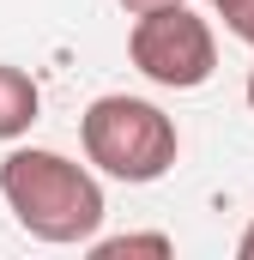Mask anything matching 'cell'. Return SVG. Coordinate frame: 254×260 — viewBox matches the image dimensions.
Wrapping results in <instances>:
<instances>
[{
  "label": "cell",
  "mask_w": 254,
  "mask_h": 260,
  "mask_svg": "<svg viewBox=\"0 0 254 260\" xmlns=\"http://www.w3.org/2000/svg\"><path fill=\"white\" fill-rule=\"evenodd\" d=\"M0 200L18 218L24 236L49 242V248H91V236L103 230V182L49 145H12L0 157Z\"/></svg>",
  "instance_id": "1"
},
{
  "label": "cell",
  "mask_w": 254,
  "mask_h": 260,
  "mask_svg": "<svg viewBox=\"0 0 254 260\" xmlns=\"http://www.w3.org/2000/svg\"><path fill=\"white\" fill-rule=\"evenodd\" d=\"M79 145H85V164L97 176L127 182V188H145V182H164L176 170L182 133H176V121L151 97L109 91V97H97L79 115Z\"/></svg>",
  "instance_id": "2"
},
{
  "label": "cell",
  "mask_w": 254,
  "mask_h": 260,
  "mask_svg": "<svg viewBox=\"0 0 254 260\" xmlns=\"http://www.w3.org/2000/svg\"><path fill=\"white\" fill-rule=\"evenodd\" d=\"M127 61L139 67L151 85H164V91H200L218 73V37H212V24L194 12L188 0H176V6H157V12L133 18Z\"/></svg>",
  "instance_id": "3"
},
{
  "label": "cell",
  "mask_w": 254,
  "mask_h": 260,
  "mask_svg": "<svg viewBox=\"0 0 254 260\" xmlns=\"http://www.w3.org/2000/svg\"><path fill=\"white\" fill-rule=\"evenodd\" d=\"M37 115H43V91H37V79H30L24 67L0 61V139H24Z\"/></svg>",
  "instance_id": "4"
},
{
  "label": "cell",
  "mask_w": 254,
  "mask_h": 260,
  "mask_svg": "<svg viewBox=\"0 0 254 260\" xmlns=\"http://www.w3.org/2000/svg\"><path fill=\"white\" fill-rule=\"evenodd\" d=\"M91 254L97 260H115V254H176V242H170V236H164V230H145V236H139V230H127V236H91Z\"/></svg>",
  "instance_id": "5"
},
{
  "label": "cell",
  "mask_w": 254,
  "mask_h": 260,
  "mask_svg": "<svg viewBox=\"0 0 254 260\" xmlns=\"http://www.w3.org/2000/svg\"><path fill=\"white\" fill-rule=\"evenodd\" d=\"M218 18H224V30L236 37V43H248L254 49V0H206Z\"/></svg>",
  "instance_id": "6"
},
{
  "label": "cell",
  "mask_w": 254,
  "mask_h": 260,
  "mask_svg": "<svg viewBox=\"0 0 254 260\" xmlns=\"http://www.w3.org/2000/svg\"><path fill=\"white\" fill-rule=\"evenodd\" d=\"M157 6H176V0H121V12H133V18L139 12H157Z\"/></svg>",
  "instance_id": "7"
},
{
  "label": "cell",
  "mask_w": 254,
  "mask_h": 260,
  "mask_svg": "<svg viewBox=\"0 0 254 260\" xmlns=\"http://www.w3.org/2000/svg\"><path fill=\"white\" fill-rule=\"evenodd\" d=\"M236 254H242V260H254V218H248V230L236 236Z\"/></svg>",
  "instance_id": "8"
},
{
  "label": "cell",
  "mask_w": 254,
  "mask_h": 260,
  "mask_svg": "<svg viewBox=\"0 0 254 260\" xmlns=\"http://www.w3.org/2000/svg\"><path fill=\"white\" fill-rule=\"evenodd\" d=\"M242 97H248V109H254V67H248V85H242Z\"/></svg>",
  "instance_id": "9"
}]
</instances>
